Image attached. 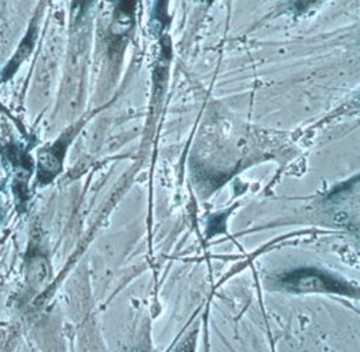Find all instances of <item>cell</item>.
Returning a JSON list of instances; mask_svg holds the SVG:
<instances>
[{
  "label": "cell",
  "mask_w": 360,
  "mask_h": 352,
  "mask_svg": "<svg viewBox=\"0 0 360 352\" xmlns=\"http://www.w3.org/2000/svg\"><path fill=\"white\" fill-rule=\"evenodd\" d=\"M282 285L295 292H334L352 294L354 291L344 282L335 279L322 271L312 268H301L283 277Z\"/></svg>",
  "instance_id": "6da1fadb"
},
{
  "label": "cell",
  "mask_w": 360,
  "mask_h": 352,
  "mask_svg": "<svg viewBox=\"0 0 360 352\" xmlns=\"http://www.w3.org/2000/svg\"><path fill=\"white\" fill-rule=\"evenodd\" d=\"M65 153V142H57L53 146L44 149L39 156V179L43 183L51 182L58 175Z\"/></svg>",
  "instance_id": "7a4b0ae2"
},
{
  "label": "cell",
  "mask_w": 360,
  "mask_h": 352,
  "mask_svg": "<svg viewBox=\"0 0 360 352\" xmlns=\"http://www.w3.org/2000/svg\"><path fill=\"white\" fill-rule=\"evenodd\" d=\"M113 4V34H127L135 21L136 0H110Z\"/></svg>",
  "instance_id": "3957f363"
},
{
  "label": "cell",
  "mask_w": 360,
  "mask_h": 352,
  "mask_svg": "<svg viewBox=\"0 0 360 352\" xmlns=\"http://www.w3.org/2000/svg\"><path fill=\"white\" fill-rule=\"evenodd\" d=\"M321 1L322 0H283V6L292 13H305Z\"/></svg>",
  "instance_id": "277c9868"
},
{
  "label": "cell",
  "mask_w": 360,
  "mask_h": 352,
  "mask_svg": "<svg viewBox=\"0 0 360 352\" xmlns=\"http://www.w3.org/2000/svg\"><path fill=\"white\" fill-rule=\"evenodd\" d=\"M226 215L227 213H221V215H214L210 219V225H208V232L210 235L216 234V233H221L224 232L226 227Z\"/></svg>",
  "instance_id": "5b68a950"
},
{
  "label": "cell",
  "mask_w": 360,
  "mask_h": 352,
  "mask_svg": "<svg viewBox=\"0 0 360 352\" xmlns=\"http://www.w3.org/2000/svg\"><path fill=\"white\" fill-rule=\"evenodd\" d=\"M76 4H84L87 0H73Z\"/></svg>",
  "instance_id": "8992f818"
},
{
  "label": "cell",
  "mask_w": 360,
  "mask_h": 352,
  "mask_svg": "<svg viewBox=\"0 0 360 352\" xmlns=\"http://www.w3.org/2000/svg\"><path fill=\"white\" fill-rule=\"evenodd\" d=\"M0 220H1V215H0Z\"/></svg>",
  "instance_id": "52a82bcc"
}]
</instances>
